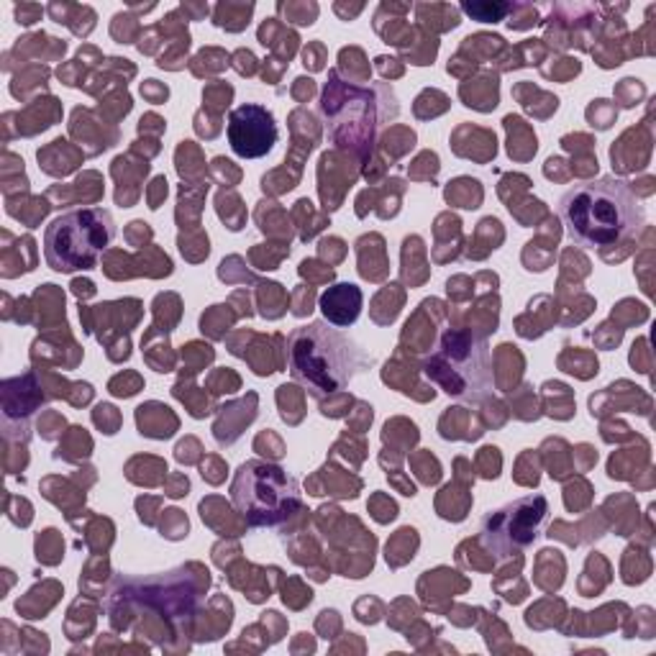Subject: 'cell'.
<instances>
[{
  "instance_id": "7",
  "label": "cell",
  "mask_w": 656,
  "mask_h": 656,
  "mask_svg": "<svg viewBox=\"0 0 656 656\" xmlns=\"http://www.w3.org/2000/svg\"><path fill=\"white\" fill-rule=\"evenodd\" d=\"M549 515V502L543 495H526L508 502L505 508L487 513L480 526V541L493 559H510L521 554L541 533V526Z\"/></svg>"
},
{
  "instance_id": "28",
  "label": "cell",
  "mask_w": 656,
  "mask_h": 656,
  "mask_svg": "<svg viewBox=\"0 0 656 656\" xmlns=\"http://www.w3.org/2000/svg\"><path fill=\"white\" fill-rule=\"evenodd\" d=\"M297 82V90H295V95H297V100H305V98H311L313 95V90H316V85H313V80L308 78H300V80H295Z\"/></svg>"
},
{
  "instance_id": "2",
  "label": "cell",
  "mask_w": 656,
  "mask_h": 656,
  "mask_svg": "<svg viewBox=\"0 0 656 656\" xmlns=\"http://www.w3.org/2000/svg\"><path fill=\"white\" fill-rule=\"evenodd\" d=\"M372 367V354L328 321L300 326L287 339V369L308 395L326 400Z\"/></svg>"
},
{
  "instance_id": "19",
  "label": "cell",
  "mask_w": 656,
  "mask_h": 656,
  "mask_svg": "<svg viewBox=\"0 0 656 656\" xmlns=\"http://www.w3.org/2000/svg\"><path fill=\"white\" fill-rule=\"evenodd\" d=\"M607 100H595V106H590V111H587V118H590V123L598 128H610V123H613L615 118V111H607Z\"/></svg>"
},
{
  "instance_id": "9",
  "label": "cell",
  "mask_w": 656,
  "mask_h": 656,
  "mask_svg": "<svg viewBox=\"0 0 656 656\" xmlns=\"http://www.w3.org/2000/svg\"><path fill=\"white\" fill-rule=\"evenodd\" d=\"M361 303H364V295H361V290L357 285L339 283L321 295V313L331 326L346 328V326L357 323V318L361 313Z\"/></svg>"
},
{
  "instance_id": "29",
  "label": "cell",
  "mask_w": 656,
  "mask_h": 656,
  "mask_svg": "<svg viewBox=\"0 0 656 656\" xmlns=\"http://www.w3.org/2000/svg\"><path fill=\"white\" fill-rule=\"evenodd\" d=\"M187 490H190V482H187V477H177V480L172 482L170 493H167V495H172V497H182V495H187Z\"/></svg>"
},
{
  "instance_id": "15",
  "label": "cell",
  "mask_w": 656,
  "mask_h": 656,
  "mask_svg": "<svg viewBox=\"0 0 656 656\" xmlns=\"http://www.w3.org/2000/svg\"><path fill=\"white\" fill-rule=\"evenodd\" d=\"M410 536H416V528H400L395 536L390 538V543H388V564H392V559H395L397 551H405V557L413 559V551H416V546H418V538H413L410 543H405Z\"/></svg>"
},
{
  "instance_id": "14",
  "label": "cell",
  "mask_w": 656,
  "mask_h": 656,
  "mask_svg": "<svg viewBox=\"0 0 656 656\" xmlns=\"http://www.w3.org/2000/svg\"><path fill=\"white\" fill-rule=\"evenodd\" d=\"M62 549L64 543L59 541V533L54 528L44 531L42 536L36 538V557L42 559V562H47V564H57L59 559H62Z\"/></svg>"
},
{
  "instance_id": "26",
  "label": "cell",
  "mask_w": 656,
  "mask_h": 656,
  "mask_svg": "<svg viewBox=\"0 0 656 656\" xmlns=\"http://www.w3.org/2000/svg\"><path fill=\"white\" fill-rule=\"evenodd\" d=\"M316 267H318L316 261L305 259L303 264H300V275H303V277L313 275V280H326V283H328V280H333V269H323V272H318Z\"/></svg>"
},
{
  "instance_id": "16",
  "label": "cell",
  "mask_w": 656,
  "mask_h": 656,
  "mask_svg": "<svg viewBox=\"0 0 656 656\" xmlns=\"http://www.w3.org/2000/svg\"><path fill=\"white\" fill-rule=\"evenodd\" d=\"M108 390H111L116 397H131V395H136V392L142 390V380H139L136 374H131V372L118 374V377H113V380H111Z\"/></svg>"
},
{
  "instance_id": "30",
  "label": "cell",
  "mask_w": 656,
  "mask_h": 656,
  "mask_svg": "<svg viewBox=\"0 0 656 656\" xmlns=\"http://www.w3.org/2000/svg\"><path fill=\"white\" fill-rule=\"evenodd\" d=\"M72 290H75V295H92V292H95L90 280H75V283H72Z\"/></svg>"
},
{
  "instance_id": "10",
  "label": "cell",
  "mask_w": 656,
  "mask_h": 656,
  "mask_svg": "<svg viewBox=\"0 0 656 656\" xmlns=\"http://www.w3.org/2000/svg\"><path fill=\"white\" fill-rule=\"evenodd\" d=\"M221 410H223V413H221V418L216 421V426H213V436H216V441H218L221 446H226V444H233V441L244 433V428L256 418V395L254 392H249L247 400L231 402V405H226V408H221Z\"/></svg>"
},
{
  "instance_id": "6",
  "label": "cell",
  "mask_w": 656,
  "mask_h": 656,
  "mask_svg": "<svg viewBox=\"0 0 656 656\" xmlns=\"http://www.w3.org/2000/svg\"><path fill=\"white\" fill-rule=\"evenodd\" d=\"M328 80L331 82L326 85L321 98V113L328 120V136L333 144L352 147L361 159H367V154H372L377 126L382 120L380 103L395 95L390 92L388 98L380 100L385 87H374V90L352 87L339 78V72H331Z\"/></svg>"
},
{
  "instance_id": "3",
  "label": "cell",
  "mask_w": 656,
  "mask_h": 656,
  "mask_svg": "<svg viewBox=\"0 0 656 656\" xmlns=\"http://www.w3.org/2000/svg\"><path fill=\"white\" fill-rule=\"evenodd\" d=\"M423 372L446 395L462 402H482L493 395L495 361L487 333L452 328L441 336L436 352L426 359Z\"/></svg>"
},
{
  "instance_id": "18",
  "label": "cell",
  "mask_w": 656,
  "mask_h": 656,
  "mask_svg": "<svg viewBox=\"0 0 656 656\" xmlns=\"http://www.w3.org/2000/svg\"><path fill=\"white\" fill-rule=\"evenodd\" d=\"M92 421H95V426H100V428L106 431L108 436L111 433H116V428H118V423H120V418H118V413H116V408L113 405H98L95 408V413H92Z\"/></svg>"
},
{
  "instance_id": "23",
  "label": "cell",
  "mask_w": 656,
  "mask_h": 656,
  "mask_svg": "<svg viewBox=\"0 0 656 656\" xmlns=\"http://www.w3.org/2000/svg\"><path fill=\"white\" fill-rule=\"evenodd\" d=\"M162 198H167V180H164V177H156L154 182H151V190H149V208L156 211Z\"/></svg>"
},
{
  "instance_id": "27",
  "label": "cell",
  "mask_w": 656,
  "mask_h": 656,
  "mask_svg": "<svg viewBox=\"0 0 656 656\" xmlns=\"http://www.w3.org/2000/svg\"><path fill=\"white\" fill-rule=\"evenodd\" d=\"M39 13H42V8L39 6H18L16 8V18H18V23H23V26H31V23L39 18Z\"/></svg>"
},
{
  "instance_id": "24",
  "label": "cell",
  "mask_w": 656,
  "mask_h": 656,
  "mask_svg": "<svg viewBox=\"0 0 656 656\" xmlns=\"http://www.w3.org/2000/svg\"><path fill=\"white\" fill-rule=\"evenodd\" d=\"M305 67H311L313 72L316 70H323V47L321 44H311L308 49H305Z\"/></svg>"
},
{
  "instance_id": "22",
  "label": "cell",
  "mask_w": 656,
  "mask_h": 656,
  "mask_svg": "<svg viewBox=\"0 0 656 656\" xmlns=\"http://www.w3.org/2000/svg\"><path fill=\"white\" fill-rule=\"evenodd\" d=\"M297 300L295 308H292V313L295 316H308V313L313 311V287H300L297 290Z\"/></svg>"
},
{
  "instance_id": "20",
  "label": "cell",
  "mask_w": 656,
  "mask_h": 656,
  "mask_svg": "<svg viewBox=\"0 0 656 656\" xmlns=\"http://www.w3.org/2000/svg\"><path fill=\"white\" fill-rule=\"evenodd\" d=\"M372 513H374V518L380 523H388V521H392L397 515V505L392 500H388V497H382V495H377L372 500Z\"/></svg>"
},
{
  "instance_id": "17",
  "label": "cell",
  "mask_w": 656,
  "mask_h": 656,
  "mask_svg": "<svg viewBox=\"0 0 656 656\" xmlns=\"http://www.w3.org/2000/svg\"><path fill=\"white\" fill-rule=\"evenodd\" d=\"M277 11H280V13H287V21L300 23V26H311L318 13V6H313V3L311 6H290V3L285 6V3H280Z\"/></svg>"
},
{
  "instance_id": "5",
  "label": "cell",
  "mask_w": 656,
  "mask_h": 656,
  "mask_svg": "<svg viewBox=\"0 0 656 656\" xmlns=\"http://www.w3.org/2000/svg\"><path fill=\"white\" fill-rule=\"evenodd\" d=\"M113 216L106 208H78L51 221L44 231V259L54 272H85L116 239Z\"/></svg>"
},
{
  "instance_id": "21",
  "label": "cell",
  "mask_w": 656,
  "mask_h": 656,
  "mask_svg": "<svg viewBox=\"0 0 656 656\" xmlns=\"http://www.w3.org/2000/svg\"><path fill=\"white\" fill-rule=\"evenodd\" d=\"M142 95L151 100V103H162V100H167L170 90H167L164 85H159L156 80H147V82L142 85Z\"/></svg>"
},
{
  "instance_id": "13",
  "label": "cell",
  "mask_w": 656,
  "mask_h": 656,
  "mask_svg": "<svg viewBox=\"0 0 656 656\" xmlns=\"http://www.w3.org/2000/svg\"><path fill=\"white\" fill-rule=\"evenodd\" d=\"M462 11L480 23H497L513 11V3H464Z\"/></svg>"
},
{
  "instance_id": "8",
  "label": "cell",
  "mask_w": 656,
  "mask_h": 656,
  "mask_svg": "<svg viewBox=\"0 0 656 656\" xmlns=\"http://www.w3.org/2000/svg\"><path fill=\"white\" fill-rule=\"evenodd\" d=\"M280 131L275 116L259 103H244L228 116V144L233 154L244 159H259L275 149Z\"/></svg>"
},
{
  "instance_id": "31",
  "label": "cell",
  "mask_w": 656,
  "mask_h": 656,
  "mask_svg": "<svg viewBox=\"0 0 656 656\" xmlns=\"http://www.w3.org/2000/svg\"><path fill=\"white\" fill-rule=\"evenodd\" d=\"M377 67L382 70V75H402V67H390L388 64V57H377Z\"/></svg>"
},
{
  "instance_id": "12",
  "label": "cell",
  "mask_w": 656,
  "mask_h": 656,
  "mask_svg": "<svg viewBox=\"0 0 656 656\" xmlns=\"http://www.w3.org/2000/svg\"><path fill=\"white\" fill-rule=\"evenodd\" d=\"M252 11H254V3H247V6L223 3V6L216 8V26H223L228 31H241L249 23Z\"/></svg>"
},
{
  "instance_id": "25",
  "label": "cell",
  "mask_w": 656,
  "mask_h": 656,
  "mask_svg": "<svg viewBox=\"0 0 656 656\" xmlns=\"http://www.w3.org/2000/svg\"><path fill=\"white\" fill-rule=\"evenodd\" d=\"M233 59H236V70L241 72V75H254V64H256V59H254V54L252 51H236L233 54Z\"/></svg>"
},
{
  "instance_id": "4",
  "label": "cell",
  "mask_w": 656,
  "mask_h": 656,
  "mask_svg": "<svg viewBox=\"0 0 656 656\" xmlns=\"http://www.w3.org/2000/svg\"><path fill=\"white\" fill-rule=\"evenodd\" d=\"M231 500L252 528H275L300 513V485L283 466L269 462H244L231 482Z\"/></svg>"
},
{
  "instance_id": "1",
  "label": "cell",
  "mask_w": 656,
  "mask_h": 656,
  "mask_svg": "<svg viewBox=\"0 0 656 656\" xmlns=\"http://www.w3.org/2000/svg\"><path fill=\"white\" fill-rule=\"evenodd\" d=\"M559 218L579 247L605 249L633 236L643 226L646 213L628 182L618 177H598L562 195Z\"/></svg>"
},
{
  "instance_id": "11",
  "label": "cell",
  "mask_w": 656,
  "mask_h": 656,
  "mask_svg": "<svg viewBox=\"0 0 656 656\" xmlns=\"http://www.w3.org/2000/svg\"><path fill=\"white\" fill-rule=\"evenodd\" d=\"M446 200L459 208H480L482 200V187L477 180H469V177H459L454 182H449L446 187Z\"/></svg>"
}]
</instances>
